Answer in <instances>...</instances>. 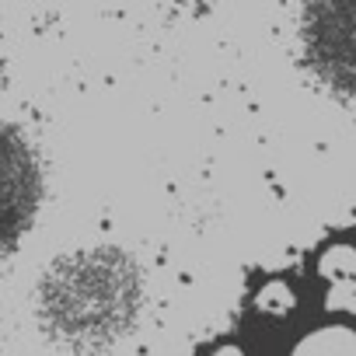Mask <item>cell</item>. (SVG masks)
Here are the masks:
<instances>
[{
    "label": "cell",
    "mask_w": 356,
    "mask_h": 356,
    "mask_svg": "<svg viewBox=\"0 0 356 356\" xmlns=\"http://www.w3.org/2000/svg\"><path fill=\"white\" fill-rule=\"evenodd\" d=\"M140 304V269L115 248L67 255L39 286L42 328L74 353H102L115 346L136 325Z\"/></svg>",
    "instance_id": "cell-1"
},
{
    "label": "cell",
    "mask_w": 356,
    "mask_h": 356,
    "mask_svg": "<svg viewBox=\"0 0 356 356\" xmlns=\"http://www.w3.org/2000/svg\"><path fill=\"white\" fill-rule=\"evenodd\" d=\"M300 49L328 91L356 102V0H304Z\"/></svg>",
    "instance_id": "cell-2"
},
{
    "label": "cell",
    "mask_w": 356,
    "mask_h": 356,
    "mask_svg": "<svg viewBox=\"0 0 356 356\" xmlns=\"http://www.w3.org/2000/svg\"><path fill=\"white\" fill-rule=\"evenodd\" d=\"M42 207V168L29 140L0 122V259L32 231Z\"/></svg>",
    "instance_id": "cell-3"
}]
</instances>
